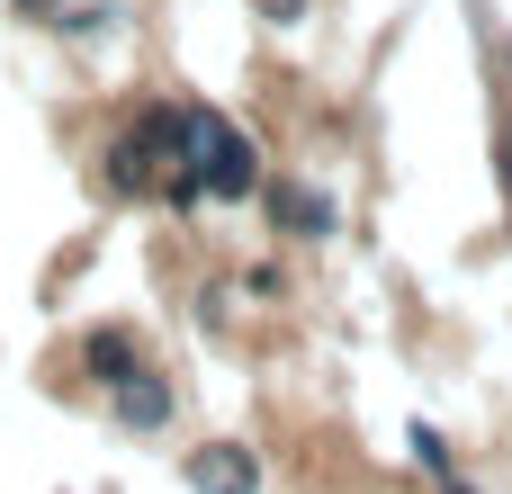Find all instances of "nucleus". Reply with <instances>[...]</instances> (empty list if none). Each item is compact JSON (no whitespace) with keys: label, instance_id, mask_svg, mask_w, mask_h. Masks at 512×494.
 I'll return each instance as SVG.
<instances>
[{"label":"nucleus","instance_id":"nucleus-7","mask_svg":"<svg viewBox=\"0 0 512 494\" xmlns=\"http://www.w3.org/2000/svg\"><path fill=\"white\" fill-rule=\"evenodd\" d=\"M261 9H270V18H279V27H288V18H297V9H306V0H261Z\"/></svg>","mask_w":512,"mask_h":494},{"label":"nucleus","instance_id":"nucleus-5","mask_svg":"<svg viewBox=\"0 0 512 494\" xmlns=\"http://www.w3.org/2000/svg\"><path fill=\"white\" fill-rule=\"evenodd\" d=\"M189 486H207V494H252V459L207 450V459H189Z\"/></svg>","mask_w":512,"mask_h":494},{"label":"nucleus","instance_id":"nucleus-3","mask_svg":"<svg viewBox=\"0 0 512 494\" xmlns=\"http://www.w3.org/2000/svg\"><path fill=\"white\" fill-rule=\"evenodd\" d=\"M117 423L162 432V423H171V387H162V378H144V369H135V378H117Z\"/></svg>","mask_w":512,"mask_h":494},{"label":"nucleus","instance_id":"nucleus-1","mask_svg":"<svg viewBox=\"0 0 512 494\" xmlns=\"http://www.w3.org/2000/svg\"><path fill=\"white\" fill-rule=\"evenodd\" d=\"M189 171L207 180V198H252L261 189V144L225 108H189Z\"/></svg>","mask_w":512,"mask_h":494},{"label":"nucleus","instance_id":"nucleus-6","mask_svg":"<svg viewBox=\"0 0 512 494\" xmlns=\"http://www.w3.org/2000/svg\"><path fill=\"white\" fill-rule=\"evenodd\" d=\"M9 9H18V18H54L63 0H9Z\"/></svg>","mask_w":512,"mask_h":494},{"label":"nucleus","instance_id":"nucleus-4","mask_svg":"<svg viewBox=\"0 0 512 494\" xmlns=\"http://www.w3.org/2000/svg\"><path fill=\"white\" fill-rule=\"evenodd\" d=\"M81 369L99 378V387H117V378H135V333H90V351H81Z\"/></svg>","mask_w":512,"mask_h":494},{"label":"nucleus","instance_id":"nucleus-2","mask_svg":"<svg viewBox=\"0 0 512 494\" xmlns=\"http://www.w3.org/2000/svg\"><path fill=\"white\" fill-rule=\"evenodd\" d=\"M270 216H279L288 234H306V243H324V234H333V198H324V189H306V180H270Z\"/></svg>","mask_w":512,"mask_h":494}]
</instances>
